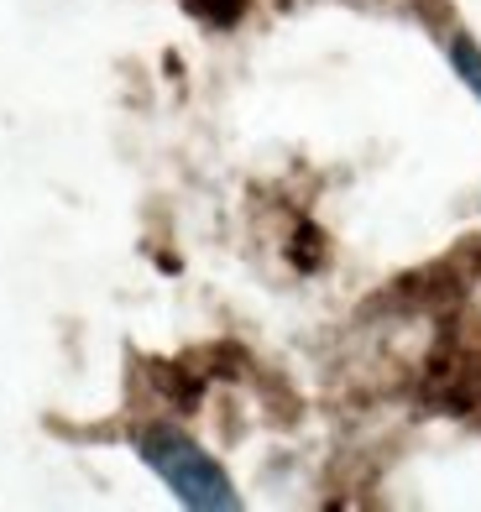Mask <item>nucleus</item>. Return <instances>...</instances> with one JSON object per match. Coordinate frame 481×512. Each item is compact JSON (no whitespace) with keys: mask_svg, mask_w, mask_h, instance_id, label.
I'll list each match as a JSON object with an SVG mask.
<instances>
[{"mask_svg":"<svg viewBox=\"0 0 481 512\" xmlns=\"http://www.w3.org/2000/svg\"><path fill=\"white\" fill-rule=\"evenodd\" d=\"M131 445H136L147 471L163 481L183 507H194V512H236L241 507V492H236V481L225 476V465L210 450H199L189 434L157 424V429H142Z\"/></svg>","mask_w":481,"mask_h":512,"instance_id":"f257e3e1","label":"nucleus"},{"mask_svg":"<svg viewBox=\"0 0 481 512\" xmlns=\"http://www.w3.org/2000/svg\"><path fill=\"white\" fill-rule=\"evenodd\" d=\"M450 68L461 74V84L481 100V48H476L471 37H455V42H450Z\"/></svg>","mask_w":481,"mask_h":512,"instance_id":"f03ea898","label":"nucleus"}]
</instances>
